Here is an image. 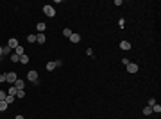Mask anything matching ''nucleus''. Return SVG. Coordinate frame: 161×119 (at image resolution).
Instances as JSON below:
<instances>
[{
  "label": "nucleus",
  "instance_id": "1",
  "mask_svg": "<svg viewBox=\"0 0 161 119\" xmlns=\"http://www.w3.org/2000/svg\"><path fill=\"white\" fill-rule=\"evenodd\" d=\"M18 80V75L14 73V71H11V73H6V82H9V84H13L14 85V82Z\"/></svg>",
  "mask_w": 161,
  "mask_h": 119
},
{
  "label": "nucleus",
  "instance_id": "2",
  "mask_svg": "<svg viewBox=\"0 0 161 119\" xmlns=\"http://www.w3.org/2000/svg\"><path fill=\"white\" fill-rule=\"evenodd\" d=\"M43 12H45V14H47V16H56V9H54V7H52V5H43Z\"/></svg>",
  "mask_w": 161,
  "mask_h": 119
},
{
  "label": "nucleus",
  "instance_id": "3",
  "mask_svg": "<svg viewBox=\"0 0 161 119\" xmlns=\"http://www.w3.org/2000/svg\"><path fill=\"white\" fill-rule=\"evenodd\" d=\"M57 66H61V62H59V60H50V62L47 64V70H49V71H54L56 68H57Z\"/></svg>",
  "mask_w": 161,
  "mask_h": 119
},
{
  "label": "nucleus",
  "instance_id": "4",
  "mask_svg": "<svg viewBox=\"0 0 161 119\" xmlns=\"http://www.w3.org/2000/svg\"><path fill=\"white\" fill-rule=\"evenodd\" d=\"M27 78L30 80V82H38V71H29V73H27Z\"/></svg>",
  "mask_w": 161,
  "mask_h": 119
},
{
  "label": "nucleus",
  "instance_id": "5",
  "mask_svg": "<svg viewBox=\"0 0 161 119\" xmlns=\"http://www.w3.org/2000/svg\"><path fill=\"white\" fill-rule=\"evenodd\" d=\"M127 71H129V73H136V71H138V64L129 62V64H127Z\"/></svg>",
  "mask_w": 161,
  "mask_h": 119
},
{
  "label": "nucleus",
  "instance_id": "6",
  "mask_svg": "<svg viewBox=\"0 0 161 119\" xmlns=\"http://www.w3.org/2000/svg\"><path fill=\"white\" fill-rule=\"evenodd\" d=\"M14 87H16V89L18 91H23V87H25V82H23V80H16V82H14Z\"/></svg>",
  "mask_w": 161,
  "mask_h": 119
},
{
  "label": "nucleus",
  "instance_id": "7",
  "mask_svg": "<svg viewBox=\"0 0 161 119\" xmlns=\"http://www.w3.org/2000/svg\"><path fill=\"white\" fill-rule=\"evenodd\" d=\"M36 41H38L40 45H43V43L47 41V36H45V34H36Z\"/></svg>",
  "mask_w": 161,
  "mask_h": 119
},
{
  "label": "nucleus",
  "instance_id": "8",
  "mask_svg": "<svg viewBox=\"0 0 161 119\" xmlns=\"http://www.w3.org/2000/svg\"><path fill=\"white\" fill-rule=\"evenodd\" d=\"M120 48L122 50H131V43H129V41H122V43H120Z\"/></svg>",
  "mask_w": 161,
  "mask_h": 119
},
{
  "label": "nucleus",
  "instance_id": "9",
  "mask_svg": "<svg viewBox=\"0 0 161 119\" xmlns=\"http://www.w3.org/2000/svg\"><path fill=\"white\" fill-rule=\"evenodd\" d=\"M7 46H9V48H16V46H18V39H14V37L9 39V45H7Z\"/></svg>",
  "mask_w": 161,
  "mask_h": 119
},
{
  "label": "nucleus",
  "instance_id": "10",
  "mask_svg": "<svg viewBox=\"0 0 161 119\" xmlns=\"http://www.w3.org/2000/svg\"><path fill=\"white\" fill-rule=\"evenodd\" d=\"M70 41H72V43H79V41H80V36H79V34H72V36H70Z\"/></svg>",
  "mask_w": 161,
  "mask_h": 119
},
{
  "label": "nucleus",
  "instance_id": "11",
  "mask_svg": "<svg viewBox=\"0 0 161 119\" xmlns=\"http://www.w3.org/2000/svg\"><path fill=\"white\" fill-rule=\"evenodd\" d=\"M16 92H18V89H16L14 85H13L11 89H7V94H9V96H16Z\"/></svg>",
  "mask_w": 161,
  "mask_h": 119
},
{
  "label": "nucleus",
  "instance_id": "12",
  "mask_svg": "<svg viewBox=\"0 0 161 119\" xmlns=\"http://www.w3.org/2000/svg\"><path fill=\"white\" fill-rule=\"evenodd\" d=\"M14 53H16V55H18V57H22V55H23V48H22L20 45H18V46H16V48H14Z\"/></svg>",
  "mask_w": 161,
  "mask_h": 119
},
{
  "label": "nucleus",
  "instance_id": "13",
  "mask_svg": "<svg viewBox=\"0 0 161 119\" xmlns=\"http://www.w3.org/2000/svg\"><path fill=\"white\" fill-rule=\"evenodd\" d=\"M7 107H9V105L6 103V99H4V101H0V112H4V110H7Z\"/></svg>",
  "mask_w": 161,
  "mask_h": 119
},
{
  "label": "nucleus",
  "instance_id": "14",
  "mask_svg": "<svg viewBox=\"0 0 161 119\" xmlns=\"http://www.w3.org/2000/svg\"><path fill=\"white\" fill-rule=\"evenodd\" d=\"M36 29L40 30V32H45V29H47V25H45V23H38V25H36Z\"/></svg>",
  "mask_w": 161,
  "mask_h": 119
},
{
  "label": "nucleus",
  "instance_id": "15",
  "mask_svg": "<svg viewBox=\"0 0 161 119\" xmlns=\"http://www.w3.org/2000/svg\"><path fill=\"white\" fill-rule=\"evenodd\" d=\"M63 36L70 39V36H72V30H70V29H65V30H63Z\"/></svg>",
  "mask_w": 161,
  "mask_h": 119
},
{
  "label": "nucleus",
  "instance_id": "16",
  "mask_svg": "<svg viewBox=\"0 0 161 119\" xmlns=\"http://www.w3.org/2000/svg\"><path fill=\"white\" fill-rule=\"evenodd\" d=\"M20 62H22V64H27V62H29V57H27V55L23 53V55L20 57Z\"/></svg>",
  "mask_w": 161,
  "mask_h": 119
},
{
  "label": "nucleus",
  "instance_id": "17",
  "mask_svg": "<svg viewBox=\"0 0 161 119\" xmlns=\"http://www.w3.org/2000/svg\"><path fill=\"white\" fill-rule=\"evenodd\" d=\"M11 62H20V57H18L16 53H13V55H11Z\"/></svg>",
  "mask_w": 161,
  "mask_h": 119
},
{
  "label": "nucleus",
  "instance_id": "18",
  "mask_svg": "<svg viewBox=\"0 0 161 119\" xmlns=\"http://www.w3.org/2000/svg\"><path fill=\"white\" fill-rule=\"evenodd\" d=\"M143 114H145V116H151V114H152V109H151V107H145V109H143Z\"/></svg>",
  "mask_w": 161,
  "mask_h": 119
},
{
  "label": "nucleus",
  "instance_id": "19",
  "mask_svg": "<svg viewBox=\"0 0 161 119\" xmlns=\"http://www.w3.org/2000/svg\"><path fill=\"white\" fill-rule=\"evenodd\" d=\"M27 39H29V43H36V34H29Z\"/></svg>",
  "mask_w": 161,
  "mask_h": 119
},
{
  "label": "nucleus",
  "instance_id": "20",
  "mask_svg": "<svg viewBox=\"0 0 161 119\" xmlns=\"http://www.w3.org/2000/svg\"><path fill=\"white\" fill-rule=\"evenodd\" d=\"M13 101H14V96H9V94H7V98H6V103H7V105H11Z\"/></svg>",
  "mask_w": 161,
  "mask_h": 119
},
{
  "label": "nucleus",
  "instance_id": "21",
  "mask_svg": "<svg viewBox=\"0 0 161 119\" xmlns=\"http://www.w3.org/2000/svg\"><path fill=\"white\" fill-rule=\"evenodd\" d=\"M6 98H7V92H6V91H0V101H4Z\"/></svg>",
  "mask_w": 161,
  "mask_h": 119
},
{
  "label": "nucleus",
  "instance_id": "22",
  "mask_svg": "<svg viewBox=\"0 0 161 119\" xmlns=\"http://www.w3.org/2000/svg\"><path fill=\"white\" fill-rule=\"evenodd\" d=\"M151 109H152V112H161V107H159V105H152Z\"/></svg>",
  "mask_w": 161,
  "mask_h": 119
},
{
  "label": "nucleus",
  "instance_id": "23",
  "mask_svg": "<svg viewBox=\"0 0 161 119\" xmlns=\"http://www.w3.org/2000/svg\"><path fill=\"white\" fill-rule=\"evenodd\" d=\"M9 52H11V48H9V46H6V48H2V55H7Z\"/></svg>",
  "mask_w": 161,
  "mask_h": 119
},
{
  "label": "nucleus",
  "instance_id": "24",
  "mask_svg": "<svg viewBox=\"0 0 161 119\" xmlns=\"http://www.w3.org/2000/svg\"><path fill=\"white\" fill-rule=\"evenodd\" d=\"M23 96H25V91H18L16 92V98H23Z\"/></svg>",
  "mask_w": 161,
  "mask_h": 119
},
{
  "label": "nucleus",
  "instance_id": "25",
  "mask_svg": "<svg viewBox=\"0 0 161 119\" xmlns=\"http://www.w3.org/2000/svg\"><path fill=\"white\" fill-rule=\"evenodd\" d=\"M152 105H156V99H154V98L149 99V107H152Z\"/></svg>",
  "mask_w": 161,
  "mask_h": 119
},
{
  "label": "nucleus",
  "instance_id": "26",
  "mask_svg": "<svg viewBox=\"0 0 161 119\" xmlns=\"http://www.w3.org/2000/svg\"><path fill=\"white\" fill-rule=\"evenodd\" d=\"M2 82H6V73H4V75H0V84H2Z\"/></svg>",
  "mask_w": 161,
  "mask_h": 119
},
{
  "label": "nucleus",
  "instance_id": "27",
  "mask_svg": "<svg viewBox=\"0 0 161 119\" xmlns=\"http://www.w3.org/2000/svg\"><path fill=\"white\" fill-rule=\"evenodd\" d=\"M14 119H25V117H23V116H20V114H18V116H16V117H14Z\"/></svg>",
  "mask_w": 161,
  "mask_h": 119
},
{
  "label": "nucleus",
  "instance_id": "28",
  "mask_svg": "<svg viewBox=\"0 0 161 119\" xmlns=\"http://www.w3.org/2000/svg\"><path fill=\"white\" fill-rule=\"evenodd\" d=\"M0 59H2V46H0Z\"/></svg>",
  "mask_w": 161,
  "mask_h": 119
}]
</instances>
